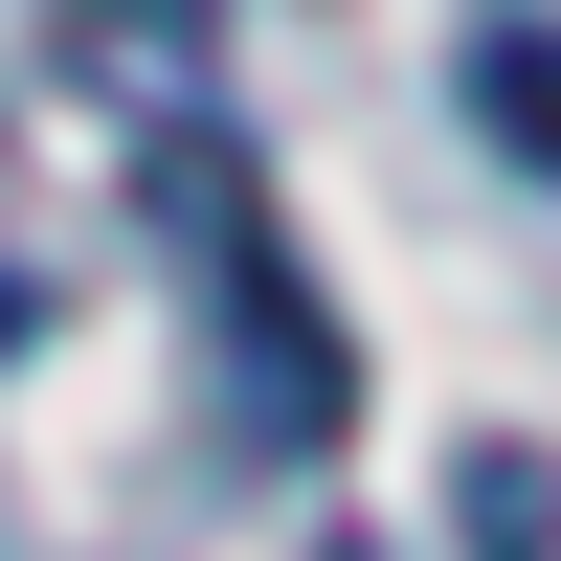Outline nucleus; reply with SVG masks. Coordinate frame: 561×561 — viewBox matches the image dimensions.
Here are the masks:
<instances>
[{"instance_id":"3","label":"nucleus","mask_w":561,"mask_h":561,"mask_svg":"<svg viewBox=\"0 0 561 561\" xmlns=\"http://www.w3.org/2000/svg\"><path fill=\"white\" fill-rule=\"evenodd\" d=\"M113 23H135V45H158V68H203V0H113Z\"/></svg>"},{"instance_id":"2","label":"nucleus","mask_w":561,"mask_h":561,"mask_svg":"<svg viewBox=\"0 0 561 561\" xmlns=\"http://www.w3.org/2000/svg\"><path fill=\"white\" fill-rule=\"evenodd\" d=\"M472 135L561 180V23H472Z\"/></svg>"},{"instance_id":"1","label":"nucleus","mask_w":561,"mask_h":561,"mask_svg":"<svg viewBox=\"0 0 561 561\" xmlns=\"http://www.w3.org/2000/svg\"><path fill=\"white\" fill-rule=\"evenodd\" d=\"M158 225H180V270H203V314H225V404H248L270 449H314L337 427V314L293 293V248H270V180H248V135L225 113H158Z\"/></svg>"}]
</instances>
